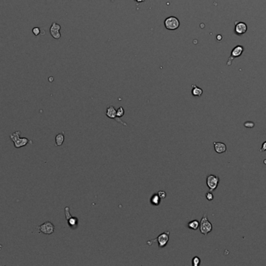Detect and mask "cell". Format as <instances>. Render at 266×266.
<instances>
[{
    "mask_svg": "<svg viewBox=\"0 0 266 266\" xmlns=\"http://www.w3.org/2000/svg\"><path fill=\"white\" fill-rule=\"evenodd\" d=\"M20 131H16L15 133H13L10 135V139L13 142L14 146L16 148H20V147H24L27 145V144L30 142V140L27 137H24V138H20Z\"/></svg>",
    "mask_w": 266,
    "mask_h": 266,
    "instance_id": "cell-1",
    "label": "cell"
},
{
    "mask_svg": "<svg viewBox=\"0 0 266 266\" xmlns=\"http://www.w3.org/2000/svg\"><path fill=\"white\" fill-rule=\"evenodd\" d=\"M200 223H199V229H200L201 233L203 235L206 236L208 233L212 232V225L209 221L207 217V214L205 213L202 216V219H201Z\"/></svg>",
    "mask_w": 266,
    "mask_h": 266,
    "instance_id": "cell-2",
    "label": "cell"
},
{
    "mask_svg": "<svg viewBox=\"0 0 266 266\" xmlns=\"http://www.w3.org/2000/svg\"><path fill=\"white\" fill-rule=\"evenodd\" d=\"M169 235H170V232L167 231V232L163 233H161L160 235H159L156 239L152 240V241H149L146 244H148V245H152V244H154L155 242H157L159 244V248H164L167 244V243H168L169 238H170V236Z\"/></svg>",
    "mask_w": 266,
    "mask_h": 266,
    "instance_id": "cell-3",
    "label": "cell"
},
{
    "mask_svg": "<svg viewBox=\"0 0 266 266\" xmlns=\"http://www.w3.org/2000/svg\"><path fill=\"white\" fill-rule=\"evenodd\" d=\"M164 26L169 31H175L180 27V21L175 17H169L164 21Z\"/></svg>",
    "mask_w": 266,
    "mask_h": 266,
    "instance_id": "cell-4",
    "label": "cell"
},
{
    "mask_svg": "<svg viewBox=\"0 0 266 266\" xmlns=\"http://www.w3.org/2000/svg\"><path fill=\"white\" fill-rule=\"evenodd\" d=\"M219 183V176H215V175H209L206 178V184L209 187V191L212 192L214 190H216L217 188L218 185Z\"/></svg>",
    "mask_w": 266,
    "mask_h": 266,
    "instance_id": "cell-5",
    "label": "cell"
},
{
    "mask_svg": "<svg viewBox=\"0 0 266 266\" xmlns=\"http://www.w3.org/2000/svg\"><path fill=\"white\" fill-rule=\"evenodd\" d=\"M37 228L40 233L46 234V235H51V234L54 233L55 229V225L51 222H45L42 225L37 226Z\"/></svg>",
    "mask_w": 266,
    "mask_h": 266,
    "instance_id": "cell-6",
    "label": "cell"
},
{
    "mask_svg": "<svg viewBox=\"0 0 266 266\" xmlns=\"http://www.w3.org/2000/svg\"><path fill=\"white\" fill-rule=\"evenodd\" d=\"M243 52H244V48H243V46L241 45L235 46V47L233 49L232 52H231L229 60H228L227 63H226V65H227V66H230L233 60H234L235 58L239 57V56L242 54Z\"/></svg>",
    "mask_w": 266,
    "mask_h": 266,
    "instance_id": "cell-7",
    "label": "cell"
},
{
    "mask_svg": "<svg viewBox=\"0 0 266 266\" xmlns=\"http://www.w3.org/2000/svg\"><path fill=\"white\" fill-rule=\"evenodd\" d=\"M65 214H66V218L67 220L69 226L72 229H76V227L78 225V219L76 217H73L69 213V208L66 207L65 209Z\"/></svg>",
    "mask_w": 266,
    "mask_h": 266,
    "instance_id": "cell-8",
    "label": "cell"
},
{
    "mask_svg": "<svg viewBox=\"0 0 266 266\" xmlns=\"http://www.w3.org/2000/svg\"><path fill=\"white\" fill-rule=\"evenodd\" d=\"M247 31H248V26L245 23L241 22V21L235 22V34L238 35H242L245 34Z\"/></svg>",
    "mask_w": 266,
    "mask_h": 266,
    "instance_id": "cell-9",
    "label": "cell"
},
{
    "mask_svg": "<svg viewBox=\"0 0 266 266\" xmlns=\"http://www.w3.org/2000/svg\"><path fill=\"white\" fill-rule=\"evenodd\" d=\"M61 26L57 23H52L50 27V34L55 39H59L61 37Z\"/></svg>",
    "mask_w": 266,
    "mask_h": 266,
    "instance_id": "cell-10",
    "label": "cell"
},
{
    "mask_svg": "<svg viewBox=\"0 0 266 266\" xmlns=\"http://www.w3.org/2000/svg\"><path fill=\"white\" fill-rule=\"evenodd\" d=\"M214 149L218 154H222V153L226 151V145L224 143L219 142V141H215L213 142Z\"/></svg>",
    "mask_w": 266,
    "mask_h": 266,
    "instance_id": "cell-11",
    "label": "cell"
},
{
    "mask_svg": "<svg viewBox=\"0 0 266 266\" xmlns=\"http://www.w3.org/2000/svg\"><path fill=\"white\" fill-rule=\"evenodd\" d=\"M106 115L110 119H116V118H118L117 117V109L113 105H110L107 109Z\"/></svg>",
    "mask_w": 266,
    "mask_h": 266,
    "instance_id": "cell-12",
    "label": "cell"
},
{
    "mask_svg": "<svg viewBox=\"0 0 266 266\" xmlns=\"http://www.w3.org/2000/svg\"><path fill=\"white\" fill-rule=\"evenodd\" d=\"M202 93H203V90H202V88H199V87L196 86V85H195V84L192 85V95H193V96L200 97V96H202Z\"/></svg>",
    "mask_w": 266,
    "mask_h": 266,
    "instance_id": "cell-13",
    "label": "cell"
},
{
    "mask_svg": "<svg viewBox=\"0 0 266 266\" xmlns=\"http://www.w3.org/2000/svg\"><path fill=\"white\" fill-rule=\"evenodd\" d=\"M64 140H65L64 132L57 134L55 137V145L58 146V147H59V146H62L63 145V142H64Z\"/></svg>",
    "mask_w": 266,
    "mask_h": 266,
    "instance_id": "cell-14",
    "label": "cell"
},
{
    "mask_svg": "<svg viewBox=\"0 0 266 266\" xmlns=\"http://www.w3.org/2000/svg\"><path fill=\"white\" fill-rule=\"evenodd\" d=\"M160 201H161V198H160L158 194H154L151 197V198H150V202H151L152 205H156V206L160 205Z\"/></svg>",
    "mask_w": 266,
    "mask_h": 266,
    "instance_id": "cell-15",
    "label": "cell"
},
{
    "mask_svg": "<svg viewBox=\"0 0 266 266\" xmlns=\"http://www.w3.org/2000/svg\"><path fill=\"white\" fill-rule=\"evenodd\" d=\"M199 223H200V222L198 220H192L188 222V226L189 229H192V230H197L199 228Z\"/></svg>",
    "mask_w": 266,
    "mask_h": 266,
    "instance_id": "cell-16",
    "label": "cell"
},
{
    "mask_svg": "<svg viewBox=\"0 0 266 266\" xmlns=\"http://www.w3.org/2000/svg\"><path fill=\"white\" fill-rule=\"evenodd\" d=\"M200 262L201 259L198 256H196V257H194V258H192V265L193 266H199V264H200Z\"/></svg>",
    "mask_w": 266,
    "mask_h": 266,
    "instance_id": "cell-17",
    "label": "cell"
},
{
    "mask_svg": "<svg viewBox=\"0 0 266 266\" xmlns=\"http://www.w3.org/2000/svg\"><path fill=\"white\" fill-rule=\"evenodd\" d=\"M125 114V110H124L123 107H119L118 109H117V117L118 118H121Z\"/></svg>",
    "mask_w": 266,
    "mask_h": 266,
    "instance_id": "cell-18",
    "label": "cell"
},
{
    "mask_svg": "<svg viewBox=\"0 0 266 266\" xmlns=\"http://www.w3.org/2000/svg\"><path fill=\"white\" fill-rule=\"evenodd\" d=\"M244 126L246 128H248V129H251V128H254V126H255V124H254V122H252V121H247V122L244 123Z\"/></svg>",
    "mask_w": 266,
    "mask_h": 266,
    "instance_id": "cell-19",
    "label": "cell"
},
{
    "mask_svg": "<svg viewBox=\"0 0 266 266\" xmlns=\"http://www.w3.org/2000/svg\"><path fill=\"white\" fill-rule=\"evenodd\" d=\"M206 198L208 201H212L214 198V196H213V194H212V192L209 191V192H208V193L206 194Z\"/></svg>",
    "mask_w": 266,
    "mask_h": 266,
    "instance_id": "cell-20",
    "label": "cell"
},
{
    "mask_svg": "<svg viewBox=\"0 0 266 266\" xmlns=\"http://www.w3.org/2000/svg\"><path fill=\"white\" fill-rule=\"evenodd\" d=\"M157 194H158V195L161 199H164L167 197V193L165 191H163V190H160Z\"/></svg>",
    "mask_w": 266,
    "mask_h": 266,
    "instance_id": "cell-21",
    "label": "cell"
},
{
    "mask_svg": "<svg viewBox=\"0 0 266 266\" xmlns=\"http://www.w3.org/2000/svg\"><path fill=\"white\" fill-rule=\"evenodd\" d=\"M32 32L35 36L39 35V34H40V28H39V27H34V28H33V30H32Z\"/></svg>",
    "mask_w": 266,
    "mask_h": 266,
    "instance_id": "cell-22",
    "label": "cell"
},
{
    "mask_svg": "<svg viewBox=\"0 0 266 266\" xmlns=\"http://www.w3.org/2000/svg\"><path fill=\"white\" fill-rule=\"evenodd\" d=\"M266 151V141H264V143L262 144V145H261V149H260V151H261V152H263V151Z\"/></svg>",
    "mask_w": 266,
    "mask_h": 266,
    "instance_id": "cell-23",
    "label": "cell"
},
{
    "mask_svg": "<svg viewBox=\"0 0 266 266\" xmlns=\"http://www.w3.org/2000/svg\"><path fill=\"white\" fill-rule=\"evenodd\" d=\"M135 2H144V0H135Z\"/></svg>",
    "mask_w": 266,
    "mask_h": 266,
    "instance_id": "cell-24",
    "label": "cell"
},
{
    "mask_svg": "<svg viewBox=\"0 0 266 266\" xmlns=\"http://www.w3.org/2000/svg\"><path fill=\"white\" fill-rule=\"evenodd\" d=\"M217 39H218V40H221V39H222V36H221V35H218L217 36Z\"/></svg>",
    "mask_w": 266,
    "mask_h": 266,
    "instance_id": "cell-25",
    "label": "cell"
},
{
    "mask_svg": "<svg viewBox=\"0 0 266 266\" xmlns=\"http://www.w3.org/2000/svg\"><path fill=\"white\" fill-rule=\"evenodd\" d=\"M264 164L266 165V159H264Z\"/></svg>",
    "mask_w": 266,
    "mask_h": 266,
    "instance_id": "cell-26",
    "label": "cell"
},
{
    "mask_svg": "<svg viewBox=\"0 0 266 266\" xmlns=\"http://www.w3.org/2000/svg\"><path fill=\"white\" fill-rule=\"evenodd\" d=\"M111 1H114V0H111Z\"/></svg>",
    "mask_w": 266,
    "mask_h": 266,
    "instance_id": "cell-27",
    "label": "cell"
}]
</instances>
